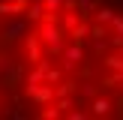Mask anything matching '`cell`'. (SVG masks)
Listing matches in <instances>:
<instances>
[{"label": "cell", "instance_id": "1", "mask_svg": "<svg viewBox=\"0 0 123 120\" xmlns=\"http://www.w3.org/2000/svg\"><path fill=\"white\" fill-rule=\"evenodd\" d=\"M0 120H123V6L0 0Z\"/></svg>", "mask_w": 123, "mask_h": 120}]
</instances>
